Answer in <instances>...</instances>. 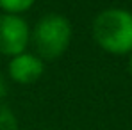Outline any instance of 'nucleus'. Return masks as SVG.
<instances>
[{
	"label": "nucleus",
	"mask_w": 132,
	"mask_h": 130,
	"mask_svg": "<svg viewBox=\"0 0 132 130\" xmlns=\"http://www.w3.org/2000/svg\"><path fill=\"white\" fill-rule=\"evenodd\" d=\"M95 43L111 55H129L132 52V13L123 7H107L91 23Z\"/></svg>",
	"instance_id": "f257e3e1"
},
{
	"label": "nucleus",
	"mask_w": 132,
	"mask_h": 130,
	"mask_svg": "<svg viewBox=\"0 0 132 130\" xmlns=\"http://www.w3.org/2000/svg\"><path fill=\"white\" fill-rule=\"evenodd\" d=\"M73 27L70 20L59 13L41 16L30 29V45L34 54L43 61H55L63 57L71 45Z\"/></svg>",
	"instance_id": "f03ea898"
},
{
	"label": "nucleus",
	"mask_w": 132,
	"mask_h": 130,
	"mask_svg": "<svg viewBox=\"0 0 132 130\" xmlns=\"http://www.w3.org/2000/svg\"><path fill=\"white\" fill-rule=\"evenodd\" d=\"M30 45V25L22 14H0V54L14 57L29 50Z\"/></svg>",
	"instance_id": "7ed1b4c3"
},
{
	"label": "nucleus",
	"mask_w": 132,
	"mask_h": 130,
	"mask_svg": "<svg viewBox=\"0 0 132 130\" xmlns=\"http://www.w3.org/2000/svg\"><path fill=\"white\" fill-rule=\"evenodd\" d=\"M45 73V61L34 52H23L9 59L7 75L14 84L29 86L38 82Z\"/></svg>",
	"instance_id": "20e7f679"
},
{
	"label": "nucleus",
	"mask_w": 132,
	"mask_h": 130,
	"mask_svg": "<svg viewBox=\"0 0 132 130\" xmlns=\"http://www.w3.org/2000/svg\"><path fill=\"white\" fill-rule=\"evenodd\" d=\"M34 4L36 0H0V9L9 14H23Z\"/></svg>",
	"instance_id": "39448f33"
},
{
	"label": "nucleus",
	"mask_w": 132,
	"mask_h": 130,
	"mask_svg": "<svg viewBox=\"0 0 132 130\" xmlns=\"http://www.w3.org/2000/svg\"><path fill=\"white\" fill-rule=\"evenodd\" d=\"M0 130H20V121L16 114L5 103H0Z\"/></svg>",
	"instance_id": "423d86ee"
},
{
	"label": "nucleus",
	"mask_w": 132,
	"mask_h": 130,
	"mask_svg": "<svg viewBox=\"0 0 132 130\" xmlns=\"http://www.w3.org/2000/svg\"><path fill=\"white\" fill-rule=\"evenodd\" d=\"M7 93H9V84H7L5 77L0 73V103H2V100L7 96Z\"/></svg>",
	"instance_id": "0eeeda50"
},
{
	"label": "nucleus",
	"mask_w": 132,
	"mask_h": 130,
	"mask_svg": "<svg viewBox=\"0 0 132 130\" xmlns=\"http://www.w3.org/2000/svg\"><path fill=\"white\" fill-rule=\"evenodd\" d=\"M129 55H130V57H129V71H130V75H132V52Z\"/></svg>",
	"instance_id": "6e6552de"
},
{
	"label": "nucleus",
	"mask_w": 132,
	"mask_h": 130,
	"mask_svg": "<svg viewBox=\"0 0 132 130\" xmlns=\"http://www.w3.org/2000/svg\"><path fill=\"white\" fill-rule=\"evenodd\" d=\"M130 130H132V128H130Z\"/></svg>",
	"instance_id": "1a4fd4ad"
}]
</instances>
